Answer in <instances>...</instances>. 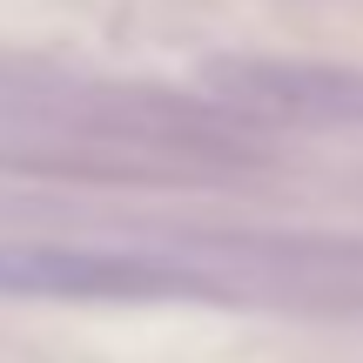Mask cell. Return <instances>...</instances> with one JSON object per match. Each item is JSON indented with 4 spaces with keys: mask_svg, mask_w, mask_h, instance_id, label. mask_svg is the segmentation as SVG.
I'll list each match as a JSON object with an SVG mask.
<instances>
[{
    "mask_svg": "<svg viewBox=\"0 0 363 363\" xmlns=\"http://www.w3.org/2000/svg\"><path fill=\"white\" fill-rule=\"evenodd\" d=\"M189 276L135 256H94V249H54V242H0V296H40V303H142L182 296Z\"/></svg>",
    "mask_w": 363,
    "mask_h": 363,
    "instance_id": "6da1fadb",
    "label": "cell"
},
{
    "mask_svg": "<svg viewBox=\"0 0 363 363\" xmlns=\"http://www.w3.org/2000/svg\"><path fill=\"white\" fill-rule=\"evenodd\" d=\"M216 81L249 108L310 121H357L363 128V74L357 67H303V61H235L216 67Z\"/></svg>",
    "mask_w": 363,
    "mask_h": 363,
    "instance_id": "7a4b0ae2",
    "label": "cell"
}]
</instances>
